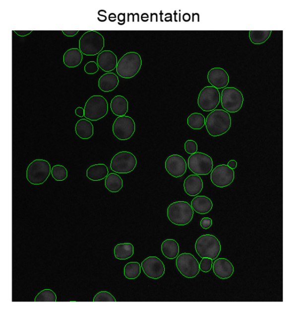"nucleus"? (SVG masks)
Returning a JSON list of instances; mask_svg holds the SVG:
<instances>
[{
  "mask_svg": "<svg viewBox=\"0 0 298 312\" xmlns=\"http://www.w3.org/2000/svg\"><path fill=\"white\" fill-rule=\"evenodd\" d=\"M205 125L211 136H222L230 129L232 117L225 110H214L207 116Z\"/></svg>",
  "mask_w": 298,
  "mask_h": 312,
  "instance_id": "nucleus-1",
  "label": "nucleus"
},
{
  "mask_svg": "<svg viewBox=\"0 0 298 312\" xmlns=\"http://www.w3.org/2000/svg\"><path fill=\"white\" fill-rule=\"evenodd\" d=\"M142 64V59L139 54L134 52L127 53L117 63V73L123 78H133L140 71Z\"/></svg>",
  "mask_w": 298,
  "mask_h": 312,
  "instance_id": "nucleus-2",
  "label": "nucleus"
},
{
  "mask_svg": "<svg viewBox=\"0 0 298 312\" xmlns=\"http://www.w3.org/2000/svg\"><path fill=\"white\" fill-rule=\"evenodd\" d=\"M193 214L191 206L186 201H177L171 204L167 209V217L170 222L176 226L188 224L192 221Z\"/></svg>",
  "mask_w": 298,
  "mask_h": 312,
  "instance_id": "nucleus-3",
  "label": "nucleus"
},
{
  "mask_svg": "<svg viewBox=\"0 0 298 312\" xmlns=\"http://www.w3.org/2000/svg\"><path fill=\"white\" fill-rule=\"evenodd\" d=\"M105 44V38L103 35L94 31L85 32L79 42L80 51L86 56L98 55L101 52Z\"/></svg>",
  "mask_w": 298,
  "mask_h": 312,
  "instance_id": "nucleus-4",
  "label": "nucleus"
},
{
  "mask_svg": "<svg viewBox=\"0 0 298 312\" xmlns=\"http://www.w3.org/2000/svg\"><path fill=\"white\" fill-rule=\"evenodd\" d=\"M51 166L45 159H36L29 164L26 170V179L33 185L44 183L51 173Z\"/></svg>",
  "mask_w": 298,
  "mask_h": 312,
  "instance_id": "nucleus-5",
  "label": "nucleus"
},
{
  "mask_svg": "<svg viewBox=\"0 0 298 312\" xmlns=\"http://www.w3.org/2000/svg\"><path fill=\"white\" fill-rule=\"evenodd\" d=\"M195 249L201 258L217 259L221 251L220 241L212 234H205L197 239L195 244Z\"/></svg>",
  "mask_w": 298,
  "mask_h": 312,
  "instance_id": "nucleus-6",
  "label": "nucleus"
},
{
  "mask_svg": "<svg viewBox=\"0 0 298 312\" xmlns=\"http://www.w3.org/2000/svg\"><path fill=\"white\" fill-rule=\"evenodd\" d=\"M109 104L101 95H93L88 100L84 108V116L86 119L98 121L107 115Z\"/></svg>",
  "mask_w": 298,
  "mask_h": 312,
  "instance_id": "nucleus-7",
  "label": "nucleus"
},
{
  "mask_svg": "<svg viewBox=\"0 0 298 312\" xmlns=\"http://www.w3.org/2000/svg\"><path fill=\"white\" fill-rule=\"evenodd\" d=\"M136 157L131 153L121 152L113 156L110 168L113 172L120 174H126L132 172L137 165Z\"/></svg>",
  "mask_w": 298,
  "mask_h": 312,
  "instance_id": "nucleus-8",
  "label": "nucleus"
},
{
  "mask_svg": "<svg viewBox=\"0 0 298 312\" xmlns=\"http://www.w3.org/2000/svg\"><path fill=\"white\" fill-rule=\"evenodd\" d=\"M220 100L226 112L236 113L239 111L243 105V96L239 90L234 87H229L223 90Z\"/></svg>",
  "mask_w": 298,
  "mask_h": 312,
  "instance_id": "nucleus-9",
  "label": "nucleus"
},
{
  "mask_svg": "<svg viewBox=\"0 0 298 312\" xmlns=\"http://www.w3.org/2000/svg\"><path fill=\"white\" fill-rule=\"evenodd\" d=\"M187 166L197 175H207L212 172L213 162L212 157L207 154L196 153L189 157Z\"/></svg>",
  "mask_w": 298,
  "mask_h": 312,
  "instance_id": "nucleus-10",
  "label": "nucleus"
},
{
  "mask_svg": "<svg viewBox=\"0 0 298 312\" xmlns=\"http://www.w3.org/2000/svg\"><path fill=\"white\" fill-rule=\"evenodd\" d=\"M176 266L180 273L187 278H195L199 273V263L192 254H180L176 260Z\"/></svg>",
  "mask_w": 298,
  "mask_h": 312,
  "instance_id": "nucleus-11",
  "label": "nucleus"
},
{
  "mask_svg": "<svg viewBox=\"0 0 298 312\" xmlns=\"http://www.w3.org/2000/svg\"><path fill=\"white\" fill-rule=\"evenodd\" d=\"M113 132L117 139L129 140L135 132V123L131 117L123 116L117 117L113 125Z\"/></svg>",
  "mask_w": 298,
  "mask_h": 312,
  "instance_id": "nucleus-12",
  "label": "nucleus"
},
{
  "mask_svg": "<svg viewBox=\"0 0 298 312\" xmlns=\"http://www.w3.org/2000/svg\"><path fill=\"white\" fill-rule=\"evenodd\" d=\"M220 93L213 86H206L199 93L197 103L205 112H212L219 105Z\"/></svg>",
  "mask_w": 298,
  "mask_h": 312,
  "instance_id": "nucleus-13",
  "label": "nucleus"
},
{
  "mask_svg": "<svg viewBox=\"0 0 298 312\" xmlns=\"http://www.w3.org/2000/svg\"><path fill=\"white\" fill-rule=\"evenodd\" d=\"M235 178L233 169L226 165L217 166L211 173V181L214 185L219 187L229 186Z\"/></svg>",
  "mask_w": 298,
  "mask_h": 312,
  "instance_id": "nucleus-14",
  "label": "nucleus"
},
{
  "mask_svg": "<svg viewBox=\"0 0 298 312\" xmlns=\"http://www.w3.org/2000/svg\"><path fill=\"white\" fill-rule=\"evenodd\" d=\"M144 273L152 279H159L165 273V266L163 261L157 257H149L141 264Z\"/></svg>",
  "mask_w": 298,
  "mask_h": 312,
  "instance_id": "nucleus-15",
  "label": "nucleus"
},
{
  "mask_svg": "<svg viewBox=\"0 0 298 312\" xmlns=\"http://www.w3.org/2000/svg\"><path fill=\"white\" fill-rule=\"evenodd\" d=\"M165 167L167 172L174 177L182 176L187 169L185 159L182 156L176 154L167 157Z\"/></svg>",
  "mask_w": 298,
  "mask_h": 312,
  "instance_id": "nucleus-16",
  "label": "nucleus"
},
{
  "mask_svg": "<svg viewBox=\"0 0 298 312\" xmlns=\"http://www.w3.org/2000/svg\"><path fill=\"white\" fill-rule=\"evenodd\" d=\"M207 79L212 86L219 89L225 88L229 84L230 77L223 69L213 68L209 72Z\"/></svg>",
  "mask_w": 298,
  "mask_h": 312,
  "instance_id": "nucleus-17",
  "label": "nucleus"
},
{
  "mask_svg": "<svg viewBox=\"0 0 298 312\" xmlns=\"http://www.w3.org/2000/svg\"><path fill=\"white\" fill-rule=\"evenodd\" d=\"M118 60L115 53L111 50H105L99 54L97 64L103 71L110 73L116 69Z\"/></svg>",
  "mask_w": 298,
  "mask_h": 312,
  "instance_id": "nucleus-18",
  "label": "nucleus"
},
{
  "mask_svg": "<svg viewBox=\"0 0 298 312\" xmlns=\"http://www.w3.org/2000/svg\"><path fill=\"white\" fill-rule=\"evenodd\" d=\"M212 267L214 274L221 279H228L232 277L234 273L233 265L226 259L221 258L216 260Z\"/></svg>",
  "mask_w": 298,
  "mask_h": 312,
  "instance_id": "nucleus-19",
  "label": "nucleus"
},
{
  "mask_svg": "<svg viewBox=\"0 0 298 312\" xmlns=\"http://www.w3.org/2000/svg\"><path fill=\"white\" fill-rule=\"evenodd\" d=\"M203 183L202 179L197 174H191L184 181L183 187L185 192L190 196H196L203 189Z\"/></svg>",
  "mask_w": 298,
  "mask_h": 312,
  "instance_id": "nucleus-20",
  "label": "nucleus"
},
{
  "mask_svg": "<svg viewBox=\"0 0 298 312\" xmlns=\"http://www.w3.org/2000/svg\"><path fill=\"white\" fill-rule=\"evenodd\" d=\"M119 84V77L113 73H107L99 79V88L105 92L113 91Z\"/></svg>",
  "mask_w": 298,
  "mask_h": 312,
  "instance_id": "nucleus-21",
  "label": "nucleus"
},
{
  "mask_svg": "<svg viewBox=\"0 0 298 312\" xmlns=\"http://www.w3.org/2000/svg\"><path fill=\"white\" fill-rule=\"evenodd\" d=\"M83 60V54L77 48L70 49L64 53L63 61L69 68H74L79 66Z\"/></svg>",
  "mask_w": 298,
  "mask_h": 312,
  "instance_id": "nucleus-22",
  "label": "nucleus"
},
{
  "mask_svg": "<svg viewBox=\"0 0 298 312\" xmlns=\"http://www.w3.org/2000/svg\"><path fill=\"white\" fill-rule=\"evenodd\" d=\"M192 208L193 211L200 214L209 213L213 208V203L209 197L197 196L192 201Z\"/></svg>",
  "mask_w": 298,
  "mask_h": 312,
  "instance_id": "nucleus-23",
  "label": "nucleus"
},
{
  "mask_svg": "<svg viewBox=\"0 0 298 312\" xmlns=\"http://www.w3.org/2000/svg\"><path fill=\"white\" fill-rule=\"evenodd\" d=\"M109 174V169L105 164H96L90 166L86 171V176L92 181L105 179Z\"/></svg>",
  "mask_w": 298,
  "mask_h": 312,
  "instance_id": "nucleus-24",
  "label": "nucleus"
},
{
  "mask_svg": "<svg viewBox=\"0 0 298 312\" xmlns=\"http://www.w3.org/2000/svg\"><path fill=\"white\" fill-rule=\"evenodd\" d=\"M75 133L80 139L83 140L89 139L93 135V125L88 120L80 119L76 124Z\"/></svg>",
  "mask_w": 298,
  "mask_h": 312,
  "instance_id": "nucleus-25",
  "label": "nucleus"
},
{
  "mask_svg": "<svg viewBox=\"0 0 298 312\" xmlns=\"http://www.w3.org/2000/svg\"><path fill=\"white\" fill-rule=\"evenodd\" d=\"M110 107L114 115L119 117L125 116L128 111V100L123 96H116L112 100Z\"/></svg>",
  "mask_w": 298,
  "mask_h": 312,
  "instance_id": "nucleus-26",
  "label": "nucleus"
},
{
  "mask_svg": "<svg viewBox=\"0 0 298 312\" xmlns=\"http://www.w3.org/2000/svg\"><path fill=\"white\" fill-rule=\"evenodd\" d=\"M161 249L164 256L167 259H174L179 254V244L175 240L167 239L163 241Z\"/></svg>",
  "mask_w": 298,
  "mask_h": 312,
  "instance_id": "nucleus-27",
  "label": "nucleus"
},
{
  "mask_svg": "<svg viewBox=\"0 0 298 312\" xmlns=\"http://www.w3.org/2000/svg\"><path fill=\"white\" fill-rule=\"evenodd\" d=\"M105 187L110 192H119L123 187V180L119 174L110 173L106 177Z\"/></svg>",
  "mask_w": 298,
  "mask_h": 312,
  "instance_id": "nucleus-28",
  "label": "nucleus"
},
{
  "mask_svg": "<svg viewBox=\"0 0 298 312\" xmlns=\"http://www.w3.org/2000/svg\"><path fill=\"white\" fill-rule=\"evenodd\" d=\"M114 252L117 259H128L133 256L134 253L133 246L129 243L119 244L115 247Z\"/></svg>",
  "mask_w": 298,
  "mask_h": 312,
  "instance_id": "nucleus-29",
  "label": "nucleus"
},
{
  "mask_svg": "<svg viewBox=\"0 0 298 312\" xmlns=\"http://www.w3.org/2000/svg\"><path fill=\"white\" fill-rule=\"evenodd\" d=\"M187 125L193 130H200L205 125V117L202 114L193 113L187 118Z\"/></svg>",
  "mask_w": 298,
  "mask_h": 312,
  "instance_id": "nucleus-30",
  "label": "nucleus"
},
{
  "mask_svg": "<svg viewBox=\"0 0 298 312\" xmlns=\"http://www.w3.org/2000/svg\"><path fill=\"white\" fill-rule=\"evenodd\" d=\"M140 265L138 262H129L125 265L123 269V274L127 279H136L140 274Z\"/></svg>",
  "mask_w": 298,
  "mask_h": 312,
  "instance_id": "nucleus-31",
  "label": "nucleus"
},
{
  "mask_svg": "<svg viewBox=\"0 0 298 312\" xmlns=\"http://www.w3.org/2000/svg\"><path fill=\"white\" fill-rule=\"evenodd\" d=\"M272 32V31H250L249 39L253 44H262L270 38Z\"/></svg>",
  "mask_w": 298,
  "mask_h": 312,
  "instance_id": "nucleus-32",
  "label": "nucleus"
},
{
  "mask_svg": "<svg viewBox=\"0 0 298 312\" xmlns=\"http://www.w3.org/2000/svg\"><path fill=\"white\" fill-rule=\"evenodd\" d=\"M52 175L56 181H63L68 177V170L66 167L60 165L54 166L51 170Z\"/></svg>",
  "mask_w": 298,
  "mask_h": 312,
  "instance_id": "nucleus-33",
  "label": "nucleus"
},
{
  "mask_svg": "<svg viewBox=\"0 0 298 312\" xmlns=\"http://www.w3.org/2000/svg\"><path fill=\"white\" fill-rule=\"evenodd\" d=\"M57 296L52 290H45L37 295L35 302H56Z\"/></svg>",
  "mask_w": 298,
  "mask_h": 312,
  "instance_id": "nucleus-34",
  "label": "nucleus"
},
{
  "mask_svg": "<svg viewBox=\"0 0 298 312\" xmlns=\"http://www.w3.org/2000/svg\"><path fill=\"white\" fill-rule=\"evenodd\" d=\"M93 302H116V300L109 292L101 291L95 295Z\"/></svg>",
  "mask_w": 298,
  "mask_h": 312,
  "instance_id": "nucleus-35",
  "label": "nucleus"
},
{
  "mask_svg": "<svg viewBox=\"0 0 298 312\" xmlns=\"http://www.w3.org/2000/svg\"><path fill=\"white\" fill-rule=\"evenodd\" d=\"M213 266V260L210 258H203L199 264L200 270L203 273L209 272L212 270Z\"/></svg>",
  "mask_w": 298,
  "mask_h": 312,
  "instance_id": "nucleus-36",
  "label": "nucleus"
},
{
  "mask_svg": "<svg viewBox=\"0 0 298 312\" xmlns=\"http://www.w3.org/2000/svg\"><path fill=\"white\" fill-rule=\"evenodd\" d=\"M84 69L85 72L88 75H95L99 71V67L95 62L91 61L86 64Z\"/></svg>",
  "mask_w": 298,
  "mask_h": 312,
  "instance_id": "nucleus-37",
  "label": "nucleus"
},
{
  "mask_svg": "<svg viewBox=\"0 0 298 312\" xmlns=\"http://www.w3.org/2000/svg\"><path fill=\"white\" fill-rule=\"evenodd\" d=\"M185 150L187 154H193L197 152V145L195 141L187 140L185 143Z\"/></svg>",
  "mask_w": 298,
  "mask_h": 312,
  "instance_id": "nucleus-38",
  "label": "nucleus"
},
{
  "mask_svg": "<svg viewBox=\"0 0 298 312\" xmlns=\"http://www.w3.org/2000/svg\"><path fill=\"white\" fill-rule=\"evenodd\" d=\"M212 220L210 218H203L200 221V226L203 229H209L212 226Z\"/></svg>",
  "mask_w": 298,
  "mask_h": 312,
  "instance_id": "nucleus-39",
  "label": "nucleus"
},
{
  "mask_svg": "<svg viewBox=\"0 0 298 312\" xmlns=\"http://www.w3.org/2000/svg\"><path fill=\"white\" fill-rule=\"evenodd\" d=\"M75 114L76 116L80 117L84 116V109H83L81 107H77L75 110Z\"/></svg>",
  "mask_w": 298,
  "mask_h": 312,
  "instance_id": "nucleus-40",
  "label": "nucleus"
},
{
  "mask_svg": "<svg viewBox=\"0 0 298 312\" xmlns=\"http://www.w3.org/2000/svg\"><path fill=\"white\" fill-rule=\"evenodd\" d=\"M228 166L230 167L231 169H236L237 166V162L236 160H231L229 163H228Z\"/></svg>",
  "mask_w": 298,
  "mask_h": 312,
  "instance_id": "nucleus-41",
  "label": "nucleus"
},
{
  "mask_svg": "<svg viewBox=\"0 0 298 312\" xmlns=\"http://www.w3.org/2000/svg\"><path fill=\"white\" fill-rule=\"evenodd\" d=\"M63 33H64L65 35L68 37H72L75 36L77 33L79 32V31H62Z\"/></svg>",
  "mask_w": 298,
  "mask_h": 312,
  "instance_id": "nucleus-42",
  "label": "nucleus"
},
{
  "mask_svg": "<svg viewBox=\"0 0 298 312\" xmlns=\"http://www.w3.org/2000/svg\"><path fill=\"white\" fill-rule=\"evenodd\" d=\"M118 19L119 22H123L124 23L125 20V13H120L118 15Z\"/></svg>",
  "mask_w": 298,
  "mask_h": 312,
  "instance_id": "nucleus-43",
  "label": "nucleus"
},
{
  "mask_svg": "<svg viewBox=\"0 0 298 312\" xmlns=\"http://www.w3.org/2000/svg\"><path fill=\"white\" fill-rule=\"evenodd\" d=\"M116 18L117 16L116 14H115V13H111V14L109 15V19L112 22H115L116 20Z\"/></svg>",
  "mask_w": 298,
  "mask_h": 312,
  "instance_id": "nucleus-44",
  "label": "nucleus"
}]
</instances>
